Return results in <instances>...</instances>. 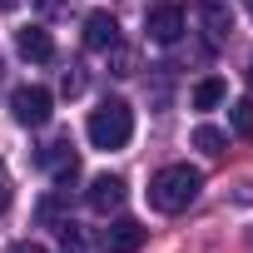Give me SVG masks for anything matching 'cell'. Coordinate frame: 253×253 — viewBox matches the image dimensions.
Here are the masks:
<instances>
[{"mask_svg":"<svg viewBox=\"0 0 253 253\" xmlns=\"http://www.w3.org/2000/svg\"><path fill=\"white\" fill-rule=\"evenodd\" d=\"M199 189H204V174H199L194 164H169V169H159V174L149 179V209H159V213H184V209L199 199Z\"/></svg>","mask_w":253,"mask_h":253,"instance_id":"cell-1","label":"cell"},{"mask_svg":"<svg viewBox=\"0 0 253 253\" xmlns=\"http://www.w3.org/2000/svg\"><path fill=\"white\" fill-rule=\"evenodd\" d=\"M84 134H89L94 149H124V144L134 139V109L124 104V99H104L99 109H89Z\"/></svg>","mask_w":253,"mask_h":253,"instance_id":"cell-2","label":"cell"},{"mask_svg":"<svg viewBox=\"0 0 253 253\" xmlns=\"http://www.w3.org/2000/svg\"><path fill=\"white\" fill-rule=\"evenodd\" d=\"M10 114H15V124H25V129H45L50 114H55V99H50V89H40V84H20V89L10 94Z\"/></svg>","mask_w":253,"mask_h":253,"instance_id":"cell-3","label":"cell"},{"mask_svg":"<svg viewBox=\"0 0 253 253\" xmlns=\"http://www.w3.org/2000/svg\"><path fill=\"white\" fill-rule=\"evenodd\" d=\"M40 169H50V174H55V184L70 194V189H75V179H80V154H75V144H70V139L45 144V149H40Z\"/></svg>","mask_w":253,"mask_h":253,"instance_id":"cell-4","label":"cell"},{"mask_svg":"<svg viewBox=\"0 0 253 253\" xmlns=\"http://www.w3.org/2000/svg\"><path fill=\"white\" fill-rule=\"evenodd\" d=\"M114 45H119V20H114L109 10H89V15H84V50L109 55Z\"/></svg>","mask_w":253,"mask_h":253,"instance_id":"cell-5","label":"cell"},{"mask_svg":"<svg viewBox=\"0 0 253 253\" xmlns=\"http://www.w3.org/2000/svg\"><path fill=\"white\" fill-rule=\"evenodd\" d=\"M84 204H89L94 213H114V209L124 204V179H119V174H94L89 189H84Z\"/></svg>","mask_w":253,"mask_h":253,"instance_id":"cell-6","label":"cell"},{"mask_svg":"<svg viewBox=\"0 0 253 253\" xmlns=\"http://www.w3.org/2000/svg\"><path fill=\"white\" fill-rule=\"evenodd\" d=\"M144 30H149V40L174 45V40L184 35V10H179V5H154V10L144 15Z\"/></svg>","mask_w":253,"mask_h":253,"instance_id":"cell-7","label":"cell"},{"mask_svg":"<svg viewBox=\"0 0 253 253\" xmlns=\"http://www.w3.org/2000/svg\"><path fill=\"white\" fill-rule=\"evenodd\" d=\"M144 238H149V228H144V223L119 218V223H109V228H104V253H134V248H144Z\"/></svg>","mask_w":253,"mask_h":253,"instance_id":"cell-8","label":"cell"},{"mask_svg":"<svg viewBox=\"0 0 253 253\" xmlns=\"http://www.w3.org/2000/svg\"><path fill=\"white\" fill-rule=\"evenodd\" d=\"M15 50H20L25 60H35V65H50V60H55V40H50V30H40V25L15 30Z\"/></svg>","mask_w":253,"mask_h":253,"instance_id":"cell-9","label":"cell"},{"mask_svg":"<svg viewBox=\"0 0 253 253\" xmlns=\"http://www.w3.org/2000/svg\"><path fill=\"white\" fill-rule=\"evenodd\" d=\"M204 25H209V40H213V45H223V40H228V30H233V15L218 5V0H209V5H204Z\"/></svg>","mask_w":253,"mask_h":253,"instance_id":"cell-10","label":"cell"},{"mask_svg":"<svg viewBox=\"0 0 253 253\" xmlns=\"http://www.w3.org/2000/svg\"><path fill=\"white\" fill-rule=\"evenodd\" d=\"M223 94H228V84L218 75H209V80L194 84V109H213V104H223Z\"/></svg>","mask_w":253,"mask_h":253,"instance_id":"cell-11","label":"cell"},{"mask_svg":"<svg viewBox=\"0 0 253 253\" xmlns=\"http://www.w3.org/2000/svg\"><path fill=\"white\" fill-rule=\"evenodd\" d=\"M228 124L238 139H253V99H233L228 104Z\"/></svg>","mask_w":253,"mask_h":253,"instance_id":"cell-12","label":"cell"},{"mask_svg":"<svg viewBox=\"0 0 253 253\" xmlns=\"http://www.w3.org/2000/svg\"><path fill=\"white\" fill-rule=\"evenodd\" d=\"M223 144H228V134L213 129V124H199V129H194V149H204V154H223Z\"/></svg>","mask_w":253,"mask_h":253,"instance_id":"cell-13","label":"cell"},{"mask_svg":"<svg viewBox=\"0 0 253 253\" xmlns=\"http://www.w3.org/2000/svg\"><path fill=\"white\" fill-rule=\"evenodd\" d=\"M35 218H40V223H55V228H60V223H65V189H55L50 199H40Z\"/></svg>","mask_w":253,"mask_h":253,"instance_id":"cell-14","label":"cell"},{"mask_svg":"<svg viewBox=\"0 0 253 253\" xmlns=\"http://www.w3.org/2000/svg\"><path fill=\"white\" fill-rule=\"evenodd\" d=\"M60 253H89V248H84V233H80L70 218L60 223Z\"/></svg>","mask_w":253,"mask_h":253,"instance_id":"cell-15","label":"cell"},{"mask_svg":"<svg viewBox=\"0 0 253 253\" xmlns=\"http://www.w3.org/2000/svg\"><path fill=\"white\" fill-rule=\"evenodd\" d=\"M60 89H65V94H80V89H84V70H80V65H70V70H65V80H60Z\"/></svg>","mask_w":253,"mask_h":253,"instance_id":"cell-16","label":"cell"},{"mask_svg":"<svg viewBox=\"0 0 253 253\" xmlns=\"http://www.w3.org/2000/svg\"><path fill=\"white\" fill-rule=\"evenodd\" d=\"M10 209V174H5V164H0V213Z\"/></svg>","mask_w":253,"mask_h":253,"instance_id":"cell-17","label":"cell"},{"mask_svg":"<svg viewBox=\"0 0 253 253\" xmlns=\"http://www.w3.org/2000/svg\"><path fill=\"white\" fill-rule=\"evenodd\" d=\"M10 253H50L45 243H30V238H20V243H10Z\"/></svg>","mask_w":253,"mask_h":253,"instance_id":"cell-18","label":"cell"},{"mask_svg":"<svg viewBox=\"0 0 253 253\" xmlns=\"http://www.w3.org/2000/svg\"><path fill=\"white\" fill-rule=\"evenodd\" d=\"M35 5H40V10H45V15H60V10H65V5H70V0H35Z\"/></svg>","mask_w":253,"mask_h":253,"instance_id":"cell-19","label":"cell"},{"mask_svg":"<svg viewBox=\"0 0 253 253\" xmlns=\"http://www.w3.org/2000/svg\"><path fill=\"white\" fill-rule=\"evenodd\" d=\"M15 5H20V0H0V10H15Z\"/></svg>","mask_w":253,"mask_h":253,"instance_id":"cell-20","label":"cell"},{"mask_svg":"<svg viewBox=\"0 0 253 253\" xmlns=\"http://www.w3.org/2000/svg\"><path fill=\"white\" fill-rule=\"evenodd\" d=\"M248 5H253V0H248Z\"/></svg>","mask_w":253,"mask_h":253,"instance_id":"cell-21","label":"cell"}]
</instances>
